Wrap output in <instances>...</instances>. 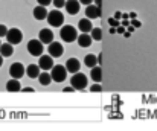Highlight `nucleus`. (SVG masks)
<instances>
[{
	"instance_id": "f257e3e1",
	"label": "nucleus",
	"mask_w": 157,
	"mask_h": 131,
	"mask_svg": "<svg viewBox=\"0 0 157 131\" xmlns=\"http://www.w3.org/2000/svg\"><path fill=\"white\" fill-rule=\"evenodd\" d=\"M59 35H61V40H63V41H66V43H72V41H75V40H76L78 32H76V29H75L73 26L66 25V26H63V28H61Z\"/></svg>"
},
{
	"instance_id": "f03ea898",
	"label": "nucleus",
	"mask_w": 157,
	"mask_h": 131,
	"mask_svg": "<svg viewBox=\"0 0 157 131\" xmlns=\"http://www.w3.org/2000/svg\"><path fill=\"white\" fill-rule=\"evenodd\" d=\"M46 18H48V23L52 28H59L64 23V15L59 12V9H53L51 12H48V17Z\"/></svg>"
},
{
	"instance_id": "7ed1b4c3",
	"label": "nucleus",
	"mask_w": 157,
	"mask_h": 131,
	"mask_svg": "<svg viewBox=\"0 0 157 131\" xmlns=\"http://www.w3.org/2000/svg\"><path fill=\"white\" fill-rule=\"evenodd\" d=\"M70 86L75 88V90H84L87 87V76L84 73H73V76L70 78Z\"/></svg>"
},
{
	"instance_id": "20e7f679",
	"label": "nucleus",
	"mask_w": 157,
	"mask_h": 131,
	"mask_svg": "<svg viewBox=\"0 0 157 131\" xmlns=\"http://www.w3.org/2000/svg\"><path fill=\"white\" fill-rule=\"evenodd\" d=\"M51 78H52V81L55 83H63L66 78H67V70H66V67L64 66H55L53 64V67L51 69Z\"/></svg>"
},
{
	"instance_id": "39448f33",
	"label": "nucleus",
	"mask_w": 157,
	"mask_h": 131,
	"mask_svg": "<svg viewBox=\"0 0 157 131\" xmlns=\"http://www.w3.org/2000/svg\"><path fill=\"white\" fill-rule=\"evenodd\" d=\"M6 40H8V43H11L12 46H14V44H18V43H21V40H23V34H21V31L17 29V28L8 29V32H6Z\"/></svg>"
},
{
	"instance_id": "423d86ee",
	"label": "nucleus",
	"mask_w": 157,
	"mask_h": 131,
	"mask_svg": "<svg viewBox=\"0 0 157 131\" xmlns=\"http://www.w3.org/2000/svg\"><path fill=\"white\" fill-rule=\"evenodd\" d=\"M44 47H43V43L40 40H31L28 43V52L32 55V56H40L43 53Z\"/></svg>"
},
{
	"instance_id": "0eeeda50",
	"label": "nucleus",
	"mask_w": 157,
	"mask_h": 131,
	"mask_svg": "<svg viewBox=\"0 0 157 131\" xmlns=\"http://www.w3.org/2000/svg\"><path fill=\"white\" fill-rule=\"evenodd\" d=\"M25 73H26V69L23 67L21 63H14V64H11V67H9V75H11V78L20 79V78H23Z\"/></svg>"
},
{
	"instance_id": "6e6552de",
	"label": "nucleus",
	"mask_w": 157,
	"mask_h": 131,
	"mask_svg": "<svg viewBox=\"0 0 157 131\" xmlns=\"http://www.w3.org/2000/svg\"><path fill=\"white\" fill-rule=\"evenodd\" d=\"M48 53H49L52 58H59V56L64 53V47H63V44L58 43V41H52V43H49Z\"/></svg>"
},
{
	"instance_id": "1a4fd4ad",
	"label": "nucleus",
	"mask_w": 157,
	"mask_h": 131,
	"mask_svg": "<svg viewBox=\"0 0 157 131\" xmlns=\"http://www.w3.org/2000/svg\"><path fill=\"white\" fill-rule=\"evenodd\" d=\"M38 66H40L41 70H51L53 67V58L51 55H40Z\"/></svg>"
},
{
	"instance_id": "9d476101",
	"label": "nucleus",
	"mask_w": 157,
	"mask_h": 131,
	"mask_svg": "<svg viewBox=\"0 0 157 131\" xmlns=\"http://www.w3.org/2000/svg\"><path fill=\"white\" fill-rule=\"evenodd\" d=\"M66 70L69 72V73H76V72H79V67H81V63H79V60H76V58H69L67 61H66Z\"/></svg>"
},
{
	"instance_id": "9b49d317",
	"label": "nucleus",
	"mask_w": 157,
	"mask_h": 131,
	"mask_svg": "<svg viewBox=\"0 0 157 131\" xmlns=\"http://www.w3.org/2000/svg\"><path fill=\"white\" fill-rule=\"evenodd\" d=\"M86 17L93 20V18H99L101 17V8H98L96 5H87L86 8Z\"/></svg>"
},
{
	"instance_id": "f8f14e48",
	"label": "nucleus",
	"mask_w": 157,
	"mask_h": 131,
	"mask_svg": "<svg viewBox=\"0 0 157 131\" xmlns=\"http://www.w3.org/2000/svg\"><path fill=\"white\" fill-rule=\"evenodd\" d=\"M64 8H66V11H67L69 14L75 15V14H78V12H79L81 5H79V0H66Z\"/></svg>"
},
{
	"instance_id": "ddd939ff",
	"label": "nucleus",
	"mask_w": 157,
	"mask_h": 131,
	"mask_svg": "<svg viewBox=\"0 0 157 131\" xmlns=\"http://www.w3.org/2000/svg\"><path fill=\"white\" fill-rule=\"evenodd\" d=\"M38 40L41 41L43 44H49L53 41V32L51 29H41L40 31V34H38Z\"/></svg>"
},
{
	"instance_id": "4468645a",
	"label": "nucleus",
	"mask_w": 157,
	"mask_h": 131,
	"mask_svg": "<svg viewBox=\"0 0 157 131\" xmlns=\"http://www.w3.org/2000/svg\"><path fill=\"white\" fill-rule=\"evenodd\" d=\"M78 29H79L81 32H86V34H89V32L93 29L92 20H90V18H81V20H79V23H78Z\"/></svg>"
},
{
	"instance_id": "2eb2a0df",
	"label": "nucleus",
	"mask_w": 157,
	"mask_h": 131,
	"mask_svg": "<svg viewBox=\"0 0 157 131\" xmlns=\"http://www.w3.org/2000/svg\"><path fill=\"white\" fill-rule=\"evenodd\" d=\"M76 40H78V44H79L81 47H89V46L92 44V41H93V38H92L89 34H86V32H82L81 35H78Z\"/></svg>"
},
{
	"instance_id": "dca6fc26",
	"label": "nucleus",
	"mask_w": 157,
	"mask_h": 131,
	"mask_svg": "<svg viewBox=\"0 0 157 131\" xmlns=\"http://www.w3.org/2000/svg\"><path fill=\"white\" fill-rule=\"evenodd\" d=\"M32 14H34V17H35L37 20H44V18L48 17V11H46V6H41V5H38L37 8H34Z\"/></svg>"
},
{
	"instance_id": "f3484780",
	"label": "nucleus",
	"mask_w": 157,
	"mask_h": 131,
	"mask_svg": "<svg viewBox=\"0 0 157 131\" xmlns=\"http://www.w3.org/2000/svg\"><path fill=\"white\" fill-rule=\"evenodd\" d=\"M40 66L38 64H29L28 66V69H26V75L31 78V79H34V78H38V75H40Z\"/></svg>"
},
{
	"instance_id": "a211bd4d",
	"label": "nucleus",
	"mask_w": 157,
	"mask_h": 131,
	"mask_svg": "<svg viewBox=\"0 0 157 131\" xmlns=\"http://www.w3.org/2000/svg\"><path fill=\"white\" fill-rule=\"evenodd\" d=\"M90 76H92V79H93L95 83H101V81H102V69L96 64L95 67L90 69Z\"/></svg>"
},
{
	"instance_id": "6ab92c4d",
	"label": "nucleus",
	"mask_w": 157,
	"mask_h": 131,
	"mask_svg": "<svg viewBox=\"0 0 157 131\" xmlns=\"http://www.w3.org/2000/svg\"><path fill=\"white\" fill-rule=\"evenodd\" d=\"M6 90H8V91H11V93H17V91H21V86H20L18 79H15V78L9 79V81L6 83Z\"/></svg>"
},
{
	"instance_id": "aec40b11",
	"label": "nucleus",
	"mask_w": 157,
	"mask_h": 131,
	"mask_svg": "<svg viewBox=\"0 0 157 131\" xmlns=\"http://www.w3.org/2000/svg\"><path fill=\"white\" fill-rule=\"evenodd\" d=\"M12 53H14V47H12V44L11 43L0 44V55H2V56L8 58V56H11Z\"/></svg>"
},
{
	"instance_id": "412c9836",
	"label": "nucleus",
	"mask_w": 157,
	"mask_h": 131,
	"mask_svg": "<svg viewBox=\"0 0 157 131\" xmlns=\"http://www.w3.org/2000/svg\"><path fill=\"white\" fill-rule=\"evenodd\" d=\"M38 81H40V84H41V86H49V84L52 83L51 73H48V70L40 72V75H38Z\"/></svg>"
},
{
	"instance_id": "4be33fe9",
	"label": "nucleus",
	"mask_w": 157,
	"mask_h": 131,
	"mask_svg": "<svg viewBox=\"0 0 157 131\" xmlns=\"http://www.w3.org/2000/svg\"><path fill=\"white\" fill-rule=\"evenodd\" d=\"M84 64L87 66V67H95L96 64H98V56H95L93 53H89V55H86V58H84Z\"/></svg>"
},
{
	"instance_id": "5701e85b",
	"label": "nucleus",
	"mask_w": 157,
	"mask_h": 131,
	"mask_svg": "<svg viewBox=\"0 0 157 131\" xmlns=\"http://www.w3.org/2000/svg\"><path fill=\"white\" fill-rule=\"evenodd\" d=\"M90 37H92L95 41H99V40L102 38V29H101V28H93V29L90 31Z\"/></svg>"
},
{
	"instance_id": "b1692460",
	"label": "nucleus",
	"mask_w": 157,
	"mask_h": 131,
	"mask_svg": "<svg viewBox=\"0 0 157 131\" xmlns=\"http://www.w3.org/2000/svg\"><path fill=\"white\" fill-rule=\"evenodd\" d=\"M53 6L56 8V9H59V8H64V5H66V0H52Z\"/></svg>"
},
{
	"instance_id": "393cba45",
	"label": "nucleus",
	"mask_w": 157,
	"mask_h": 131,
	"mask_svg": "<svg viewBox=\"0 0 157 131\" xmlns=\"http://www.w3.org/2000/svg\"><path fill=\"white\" fill-rule=\"evenodd\" d=\"M108 25H110L111 28H117V26H119V20H116L114 17H111V18H108Z\"/></svg>"
},
{
	"instance_id": "a878e982",
	"label": "nucleus",
	"mask_w": 157,
	"mask_h": 131,
	"mask_svg": "<svg viewBox=\"0 0 157 131\" xmlns=\"http://www.w3.org/2000/svg\"><path fill=\"white\" fill-rule=\"evenodd\" d=\"M90 91H93V93H99V91H102V87H101L99 84H93V86L90 87Z\"/></svg>"
},
{
	"instance_id": "bb28decb",
	"label": "nucleus",
	"mask_w": 157,
	"mask_h": 131,
	"mask_svg": "<svg viewBox=\"0 0 157 131\" xmlns=\"http://www.w3.org/2000/svg\"><path fill=\"white\" fill-rule=\"evenodd\" d=\"M6 32H8V28L5 25H0V38L2 37H6Z\"/></svg>"
},
{
	"instance_id": "cd10ccee",
	"label": "nucleus",
	"mask_w": 157,
	"mask_h": 131,
	"mask_svg": "<svg viewBox=\"0 0 157 131\" xmlns=\"http://www.w3.org/2000/svg\"><path fill=\"white\" fill-rule=\"evenodd\" d=\"M37 2H38V5H41V6H48V5L52 3V0H37Z\"/></svg>"
},
{
	"instance_id": "c85d7f7f",
	"label": "nucleus",
	"mask_w": 157,
	"mask_h": 131,
	"mask_svg": "<svg viewBox=\"0 0 157 131\" xmlns=\"http://www.w3.org/2000/svg\"><path fill=\"white\" fill-rule=\"evenodd\" d=\"M131 26H134V28H140V26H142V23H140V21H137L136 18H133V21H131Z\"/></svg>"
},
{
	"instance_id": "c756f323",
	"label": "nucleus",
	"mask_w": 157,
	"mask_h": 131,
	"mask_svg": "<svg viewBox=\"0 0 157 131\" xmlns=\"http://www.w3.org/2000/svg\"><path fill=\"white\" fill-rule=\"evenodd\" d=\"M124 32H125V26H121V25H119V26L116 28V34H124Z\"/></svg>"
},
{
	"instance_id": "7c9ffc66",
	"label": "nucleus",
	"mask_w": 157,
	"mask_h": 131,
	"mask_svg": "<svg viewBox=\"0 0 157 131\" xmlns=\"http://www.w3.org/2000/svg\"><path fill=\"white\" fill-rule=\"evenodd\" d=\"M21 91H25V93H34V88L32 87H25V88H21Z\"/></svg>"
},
{
	"instance_id": "2f4dec72",
	"label": "nucleus",
	"mask_w": 157,
	"mask_h": 131,
	"mask_svg": "<svg viewBox=\"0 0 157 131\" xmlns=\"http://www.w3.org/2000/svg\"><path fill=\"white\" fill-rule=\"evenodd\" d=\"M64 93H72V91H75V88L72 87V86H69V87H66L64 90H63Z\"/></svg>"
},
{
	"instance_id": "473e14b6",
	"label": "nucleus",
	"mask_w": 157,
	"mask_h": 131,
	"mask_svg": "<svg viewBox=\"0 0 157 131\" xmlns=\"http://www.w3.org/2000/svg\"><path fill=\"white\" fill-rule=\"evenodd\" d=\"M116 20H119V18H122V12L121 11H117V12H114V15H113Z\"/></svg>"
},
{
	"instance_id": "72a5a7b5",
	"label": "nucleus",
	"mask_w": 157,
	"mask_h": 131,
	"mask_svg": "<svg viewBox=\"0 0 157 131\" xmlns=\"http://www.w3.org/2000/svg\"><path fill=\"white\" fill-rule=\"evenodd\" d=\"M79 3H82V5H92L93 0H79Z\"/></svg>"
},
{
	"instance_id": "f704fd0d",
	"label": "nucleus",
	"mask_w": 157,
	"mask_h": 131,
	"mask_svg": "<svg viewBox=\"0 0 157 131\" xmlns=\"http://www.w3.org/2000/svg\"><path fill=\"white\" fill-rule=\"evenodd\" d=\"M93 2H95V5L98 8H102V0H93Z\"/></svg>"
},
{
	"instance_id": "c9c22d12",
	"label": "nucleus",
	"mask_w": 157,
	"mask_h": 131,
	"mask_svg": "<svg viewBox=\"0 0 157 131\" xmlns=\"http://www.w3.org/2000/svg\"><path fill=\"white\" fill-rule=\"evenodd\" d=\"M128 18H131V20L136 18V12H130V14H128Z\"/></svg>"
},
{
	"instance_id": "e433bc0d",
	"label": "nucleus",
	"mask_w": 157,
	"mask_h": 131,
	"mask_svg": "<svg viewBox=\"0 0 157 131\" xmlns=\"http://www.w3.org/2000/svg\"><path fill=\"white\" fill-rule=\"evenodd\" d=\"M128 25H130V21H128V20H127V18H125V20H124V21H122V26H125V28H127V26H128Z\"/></svg>"
},
{
	"instance_id": "4c0bfd02",
	"label": "nucleus",
	"mask_w": 157,
	"mask_h": 131,
	"mask_svg": "<svg viewBox=\"0 0 157 131\" xmlns=\"http://www.w3.org/2000/svg\"><path fill=\"white\" fill-rule=\"evenodd\" d=\"M122 35H124L125 38H130V35H131V32H128V31H127V32H124Z\"/></svg>"
},
{
	"instance_id": "58836bf2",
	"label": "nucleus",
	"mask_w": 157,
	"mask_h": 131,
	"mask_svg": "<svg viewBox=\"0 0 157 131\" xmlns=\"http://www.w3.org/2000/svg\"><path fill=\"white\" fill-rule=\"evenodd\" d=\"M98 63L102 64V53H99V56H98Z\"/></svg>"
},
{
	"instance_id": "ea45409f",
	"label": "nucleus",
	"mask_w": 157,
	"mask_h": 131,
	"mask_svg": "<svg viewBox=\"0 0 157 131\" xmlns=\"http://www.w3.org/2000/svg\"><path fill=\"white\" fill-rule=\"evenodd\" d=\"M110 34H116V28H111L110 29Z\"/></svg>"
},
{
	"instance_id": "a19ab883",
	"label": "nucleus",
	"mask_w": 157,
	"mask_h": 131,
	"mask_svg": "<svg viewBox=\"0 0 157 131\" xmlns=\"http://www.w3.org/2000/svg\"><path fill=\"white\" fill-rule=\"evenodd\" d=\"M2 64H3V56L0 55V67H2Z\"/></svg>"
},
{
	"instance_id": "79ce46f5",
	"label": "nucleus",
	"mask_w": 157,
	"mask_h": 131,
	"mask_svg": "<svg viewBox=\"0 0 157 131\" xmlns=\"http://www.w3.org/2000/svg\"><path fill=\"white\" fill-rule=\"evenodd\" d=\"M0 44H2V43H0Z\"/></svg>"
}]
</instances>
